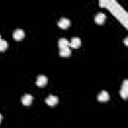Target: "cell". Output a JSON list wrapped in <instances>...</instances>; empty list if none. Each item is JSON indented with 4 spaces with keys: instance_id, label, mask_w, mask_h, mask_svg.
Instances as JSON below:
<instances>
[{
    "instance_id": "cell-1",
    "label": "cell",
    "mask_w": 128,
    "mask_h": 128,
    "mask_svg": "<svg viewBox=\"0 0 128 128\" xmlns=\"http://www.w3.org/2000/svg\"><path fill=\"white\" fill-rule=\"evenodd\" d=\"M127 95H128V80L127 79H124L123 84H122V88L120 90V96L123 99H126L127 98Z\"/></svg>"
},
{
    "instance_id": "cell-2",
    "label": "cell",
    "mask_w": 128,
    "mask_h": 128,
    "mask_svg": "<svg viewBox=\"0 0 128 128\" xmlns=\"http://www.w3.org/2000/svg\"><path fill=\"white\" fill-rule=\"evenodd\" d=\"M32 100H33V96L31 94H28V93L27 94H24L22 96V98H21V101H22L23 105H25V106L30 105L31 102H32Z\"/></svg>"
},
{
    "instance_id": "cell-3",
    "label": "cell",
    "mask_w": 128,
    "mask_h": 128,
    "mask_svg": "<svg viewBox=\"0 0 128 128\" xmlns=\"http://www.w3.org/2000/svg\"><path fill=\"white\" fill-rule=\"evenodd\" d=\"M45 101H46L47 105H49V106H54V105H56V104L58 103V97L55 96V95H49V96L46 98Z\"/></svg>"
},
{
    "instance_id": "cell-4",
    "label": "cell",
    "mask_w": 128,
    "mask_h": 128,
    "mask_svg": "<svg viewBox=\"0 0 128 128\" xmlns=\"http://www.w3.org/2000/svg\"><path fill=\"white\" fill-rule=\"evenodd\" d=\"M69 25H70V20L68 18H66V17H61L59 19V21H58V26L60 28L64 29V28H67Z\"/></svg>"
},
{
    "instance_id": "cell-5",
    "label": "cell",
    "mask_w": 128,
    "mask_h": 128,
    "mask_svg": "<svg viewBox=\"0 0 128 128\" xmlns=\"http://www.w3.org/2000/svg\"><path fill=\"white\" fill-rule=\"evenodd\" d=\"M24 36H25V32L20 28L14 30V32H13V38L16 40H21Z\"/></svg>"
},
{
    "instance_id": "cell-6",
    "label": "cell",
    "mask_w": 128,
    "mask_h": 128,
    "mask_svg": "<svg viewBox=\"0 0 128 128\" xmlns=\"http://www.w3.org/2000/svg\"><path fill=\"white\" fill-rule=\"evenodd\" d=\"M47 83V77L45 75H38L37 78H36V84L37 86H44L45 84Z\"/></svg>"
},
{
    "instance_id": "cell-7",
    "label": "cell",
    "mask_w": 128,
    "mask_h": 128,
    "mask_svg": "<svg viewBox=\"0 0 128 128\" xmlns=\"http://www.w3.org/2000/svg\"><path fill=\"white\" fill-rule=\"evenodd\" d=\"M97 99L99 100V101H107L108 99H109V93L106 91V90H102L99 94H98V96H97Z\"/></svg>"
},
{
    "instance_id": "cell-8",
    "label": "cell",
    "mask_w": 128,
    "mask_h": 128,
    "mask_svg": "<svg viewBox=\"0 0 128 128\" xmlns=\"http://www.w3.org/2000/svg\"><path fill=\"white\" fill-rule=\"evenodd\" d=\"M105 18H106V15H105L103 12H98V13L95 15V21H96V23H98V24H102V23L104 22Z\"/></svg>"
},
{
    "instance_id": "cell-9",
    "label": "cell",
    "mask_w": 128,
    "mask_h": 128,
    "mask_svg": "<svg viewBox=\"0 0 128 128\" xmlns=\"http://www.w3.org/2000/svg\"><path fill=\"white\" fill-rule=\"evenodd\" d=\"M80 44H81V40H80L79 37H73V38L71 39L70 43H69V45H70L71 47H73V48H77V47H79Z\"/></svg>"
},
{
    "instance_id": "cell-10",
    "label": "cell",
    "mask_w": 128,
    "mask_h": 128,
    "mask_svg": "<svg viewBox=\"0 0 128 128\" xmlns=\"http://www.w3.org/2000/svg\"><path fill=\"white\" fill-rule=\"evenodd\" d=\"M58 46H59L60 49L66 48V47L69 46V41H68L66 38H60V39L58 40Z\"/></svg>"
},
{
    "instance_id": "cell-11",
    "label": "cell",
    "mask_w": 128,
    "mask_h": 128,
    "mask_svg": "<svg viewBox=\"0 0 128 128\" xmlns=\"http://www.w3.org/2000/svg\"><path fill=\"white\" fill-rule=\"evenodd\" d=\"M59 54H60V56L67 57V56H69V55L71 54V50H70V48H68V47H66V48H62V49H60Z\"/></svg>"
},
{
    "instance_id": "cell-12",
    "label": "cell",
    "mask_w": 128,
    "mask_h": 128,
    "mask_svg": "<svg viewBox=\"0 0 128 128\" xmlns=\"http://www.w3.org/2000/svg\"><path fill=\"white\" fill-rule=\"evenodd\" d=\"M7 46H8L7 42H6L5 40L1 39V40H0V51H4V50L7 48Z\"/></svg>"
},
{
    "instance_id": "cell-13",
    "label": "cell",
    "mask_w": 128,
    "mask_h": 128,
    "mask_svg": "<svg viewBox=\"0 0 128 128\" xmlns=\"http://www.w3.org/2000/svg\"><path fill=\"white\" fill-rule=\"evenodd\" d=\"M99 4L101 5V6H105V5H108V1H106V0H100V2H99Z\"/></svg>"
},
{
    "instance_id": "cell-14",
    "label": "cell",
    "mask_w": 128,
    "mask_h": 128,
    "mask_svg": "<svg viewBox=\"0 0 128 128\" xmlns=\"http://www.w3.org/2000/svg\"><path fill=\"white\" fill-rule=\"evenodd\" d=\"M1 120H2V115L0 114V122H1Z\"/></svg>"
},
{
    "instance_id": "cell-15",
    "label": "cell",
    "mask_w": 128,
    "mask_h": 128,
    "mask_svg": "<svg viewBox=\"0 0 128 128\" xmlns=\"http://www.w3.org/2000/svg\"><path fill=\"white\" fill-rule=\"evenodd\" d=\"M0 40H1V36H0Z\"/></svg>"
}]
</instances>
